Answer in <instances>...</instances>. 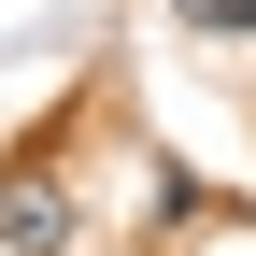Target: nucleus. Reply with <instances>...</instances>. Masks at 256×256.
<instances>
[{
    "label": "nucleus",
    "mask_w": 256,
    "mask_h": 256,
    "mask_svg": "<svg viewBox=\"0 0 256 256\" xmlns=\"http://www.w3.org/2000/svg\"><path fill=\"white\" fill-rule=\"evenodd\" d=\"M0 242L14 256H72V200H57L43 171H0Z\"/></svg>",
    "instance_id": "1"
},
{
    "label": "nucleus",
    "mask_w": 256,
    "mask_h": 256,
    "mask_svg": "<svg viewBox=\"0 0 256 256\" xmlns=\"http://www.w3.org/2000/svg\"><path fill=\"white\" fill-rule=\"evenodd\" d=\"M171 14H185V28H242V43H256V0H171Z\"/></svg>",
    "instance_id": "2"
}]
</instances>
